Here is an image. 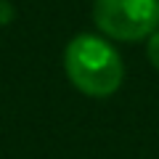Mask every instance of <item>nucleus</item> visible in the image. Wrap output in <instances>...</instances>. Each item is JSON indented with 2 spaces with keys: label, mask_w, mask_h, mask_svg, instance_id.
I'll return each instance as SVG.
<instances>
[{
  "label": "nucleus",
  "mask_w": 159,
  "mask_h": 159,
  "mask_svg": "<svg viewBox=\"0 0 159 159\" xmlns=\"http://www.w3.org/2000/svg\"><path fill=\"white\" fill-rule=\"evenodd\" d=\"M64 72L80 93L90 98H109L125 80V66L111 43L98 34H77L64 48Z\"/></svg>",
  "instance_id": "obj_1"
},
{
  "label": "nucleus",
  "mask_w": 159,
  "mask_h": 159,
  "mask_svg": "<svg viewBox=\"0 0 159 159\" xmlns=\"http://www.w3.org/2000/svg\"><path fill=\"white\" fill-rule=\"evenodd\" d=\"M93 21L117 43L148 40L159 29V0H93Z\"/></svg>",
  "instance_id": "obj_2"
},
{
  "label": "nucleus",
  "mask_w": 159,
  "mask_h": 159,
  "mask_svg": "<svg viewBox=\"0 0 159 159\" xmlns=\"http://www.w3.org/2000/svg\"><path fill=\"white\" fill-rule=\"evenodd\" d=\"M146 56H148V64L154 69H159V29L146 40Z\"/></svg>",
  "instance_id": "obj_3"
},
{
  "label": "nucleus",
  "mask_w": 159,
  "mask_h": 159,
  "mask_svg": "<svg viewBox=\"0 0 159 159\" xmlns=\"http://www.w3.org/2000/svg\"><path fill=\"white\" fill-rule=\"evenodd\" d=\"M16 16V11H13V6L8 3V0H0V24H8L11 19Z\"/></svg>",
  "instance_id": "obj_4"
}]
</instances>
